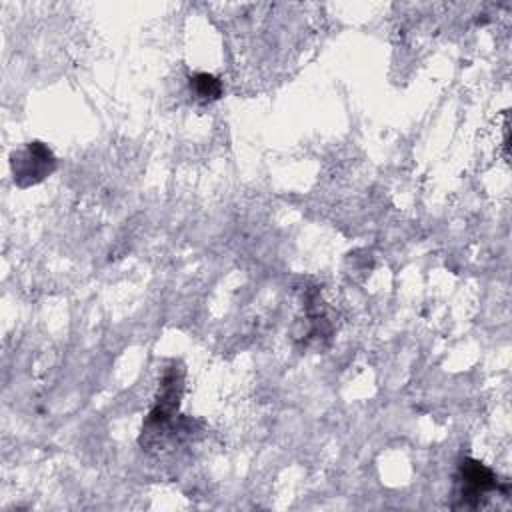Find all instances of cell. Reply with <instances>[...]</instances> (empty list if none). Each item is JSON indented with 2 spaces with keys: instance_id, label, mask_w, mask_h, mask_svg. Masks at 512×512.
Segmentation results:
<instances>
[{
  "instance_id": "1",
  "label": "cell",
  "mask_w": 512,
  "mask_h": 512,
  "mask_svg": "<svg viewBox=\"0 0 512 512\" xmlns=\"http://www.w3.org/2000/svg\"><path fill=\"white\" fill-rule=\"evenodd\" d=\"M10 166H12L14 182L20 188H26V186L38 184L48 174H52V170L56 168V158L46 144L34 140L12 154Z\"/></svg>"
},
{
  "instance_id": "2",
  "label": "cell",
  "mask_w": 512,
  "mask_h": 512,
  "mask_svg": "<svg viewBox=\"0 0 512 512\" xmlns=\"http://www.w3.org/2000/svg\"><path fill=\"white\" fill-rule=\"evenodd\" d=\"M182 388H184V374L180 368L172 366L166 370L162 384H160V394L158 400L154 404V408L150 410L146 422H144V430H160L164 426L170 424V420L174 418V412L178 410V402L182 396Z\"/></svg>"
},
{
  "instance_id": "3",
  "label": "cell",
  "mask_w": 512,
  "mask_h": 512,
  "mask_svg": "<svg viewBox=\"0 0 512 512\" xmlns=\"http://www.w3.org/2000/svg\"><path fill=\"white\" fill-rule=\"evenodd\" d=\"M458 482L462 484L460 488V500L464 508H474L480 504V498L498 488V480L490 468H486L482 462L466 458L460 464V476Z\"/></svg>"
},
{
  "instance_id": "4",
  "label": "cell",
  "mask_w": 512,
  "mask_h": 512,
  "mask_svg": "<svg viewBox=\"0 0 512 512\" xmlns=\"http://www.w3.org/2000/svg\"><path fill=\"white\" fill-rule=\"evenodd\" d=\"M190 86L194 88L196 96L202 100H216L222 94V84L216 76L208 74V72H198L192 76Z\"/></svg>"
}]
</instances>
